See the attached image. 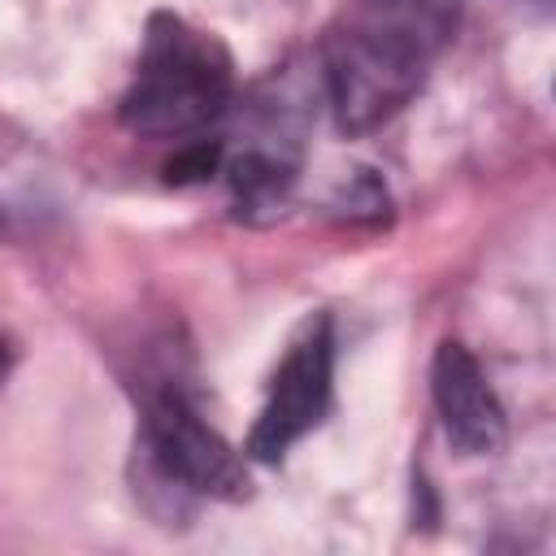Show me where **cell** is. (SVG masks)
Masks as SVG:
<instances>
[{
	"label": "cell",
	"mask_w": 556,
	"mask_h": 556,
	"mask_svg": "<svg viewBox=\"0 0 556 556\" xmlns=\"http://www.w3.org/2000/svg\"><path fill=\"white\" fill-rule=\"evenodd\" d=\"M460 0H356L326 39V96L339 130L391 122L456 35Z\"/></svg>",
	"instance_id": "obj_1"
},
{
	"label": "cell",
	"mask_w": 556,
	"mask_h": 556,
	"mask_svg": "<svg viewBox=\"0 0 556 556\" xmlns=\"http://www.w3.org/2000/svg\"><path fill=\"white\" fill-rule=\"evenodd\" d=\"M230 91V52L208 30L156 13L143 35L135 83L122 96V122L143 139H191L226 113Z\"/></svg>",
	"instance_id": "obj_2"
},
{
	"label": "cell",
	"mask_w": 556,
	"mask_h": 556,
	"mask_svg": "<svg viewBox=\"0 0 556 556\" xmlns=\"http://www.w3.org/2000/svg\"><path fill=\"white\" fill-rule=\"evenodd\" d=\"M330 378H334V334H330V317H317L291 339L282 365L274 369L269 395L248 434V456L282 460L326 417Z\"/></svg>",
	"instance_id": "obj_3"
},
{
	"label": "cell",
	"mask_w": 556,
	"mask_h": 556,
	"mask_svg": "<svg viewBox=\"0 0 556 556\" xmlns=\"http://www.w3.org/2000/svg\"><path fill=\"white\" fill-rule=\"evenodd\" d=\"M143 443L161 478L178 482L182 491H204L222 500L248 495V469L243 456L195 413V404L165 387L148 400L143 417Z\"/></svg>",
	"instance_id": "obj_4"
},
{
	"label": "cell",
	"mask_w": 556,
	"mask_h": 556,
	"mask_svg": "<svg viewBox=\"0 0 556 556\" xmlns=\"http://www.w3.org/2000/svg\"><path fill=\"white\" fill-rule=\"evenodd\" d=\"M430 391H434L443 430L460 452L486 456L504 443V404L469 348L439 343L434 365H430Z\"/></svg>",
	"instance_id": "obj_5"
},
{
	"label": "cell",
	"mask_w": 556,
	"mask_h": 556,
	"mask_svg": "<svg viewBox=\"0 0 556 556\" xmlns=\"http://www.w3.org/2000/svg\"><path fill=\"white\" fill-rule=\"evenodd\" d=\"M217 161H222V148L217 143H191L187 152H178L169 161V182H195V178L213 174Z\"/></svg>",
	"instance_id": "obj_6"
},
{
	"label": "cell",
	"mask_w": 556,
	"mask_h": 556,
	"mask_svg": "<svg viewBox=\"0 0 556 556\" xmlns=\"http://www.w3.org/2000/svg\"><path fill=\"white\" fill-rule=\"evenodd\" d=\"M4 361H9V352H4V343H0V378H4Z\"/></svg>",
	"instance_id": "obj_7"
}]
</instances>
